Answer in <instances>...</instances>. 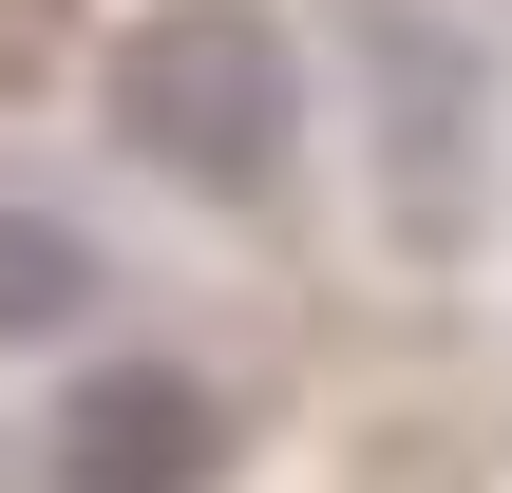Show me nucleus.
I'll use <instances>...</instances> for the list:
<instances>
[{
  "label": "nucleus",
  "instance_id": "nucleus-2",
  "mask_svg": "<svg viewBox=\"0 0 512 493\" xmlns=\"http://www.w3.org/2000/svg\"><path fill=\"white\" fill-rule=\"evenodd\" d=\"M57 493H228V399L190 361H95L57 399Z\"/></svg>",
  "mask_w": 512,
  "mask_h": 493
},
{
  "label": "nucleus",
  "instance_id": "nucleus-1",
  "mask_svg": "<svg viewBox=\"0 0 512 493\" xmlns=\"http://www.w3.org/2000/svg\"><path fill=\"white\" fill-rule=\"evenodd\" d=\"M114 133L171 171V190H266L285 133H304V57L266 0H152L114 38Z\"/></svg>",
  "mask_w": 512,
  "mask_h": 493
},
{
  "label": "nucleus",
  "instance_id": "nucleus-3",
  "mask_svg": "<svg viewBox=\"0 0 512 493\" xmlns=\"http://www.w3.org/2000/svg\"><path fill=\"white\" fill-rule=\"evenodd\" d=\"M76 304H95V247L57 209H0V342H57Z\"/></svg>",
  "mask_w": 512,
  "mask_h": 493
}]
</instances>
